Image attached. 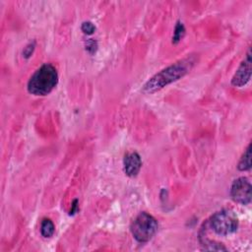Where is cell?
<instances>
[{"label": "cell", "mask_w": 252, "mask_h": 252, "mask_svg": "<svg viewBox=\"0 0 252 252\" xmlns=\"http://www.w3.org/2000/svg\"><path fill=\"white\" fill-rule=\"evenodd\" d=\"M193 62L190 59H183L153 76L143 87V92L153 94L165 88L168 84L177 81L188 73Z\"/></svg>", "instance_id": "6da1fadb"}, {"label": "cell", "mask_w": 252, "mask_h": 252, "mask_svg": "<svg viewBox=\"0 0 252 252\" xmlns=\"http://www.w3.org/2000/svg\"><path fill=\"white\" fill-rule=\"evenodd\" d=\"M58 83V74L52 64H44L30 78L28 91L35 96L49 95Z\"/></svg>", "instance_id": "7a4b0ae2"}, {"label": "cell", "mask_w": 252, "mask_h": 252, "mask_svg": "<svg viewBox=\"0 0 252 252\" xmlns=\"http://www.w3.org/2000/svg\"><path fill=\"white\" fill-rule=\"evenodd\" d=\"M157 220L148 213H140L132 222L130 229L133 237L141 243L148 242L158 231Z\"/></svg>", "instance_id": "3957f363"}, {"label": "cell", "mask_w": 252, "mask_h": 252, "mask_svg": "<svg viewBox=\"0 0 252 252\" xmlns=\"http://www.w3.org/2000/svg\"><path fill=\"white\" fill-rule=\"evenodd\" d=\"M210 226L219 235H228L236 231L238 219L231 210H222L212 216Z\"/></svg>", "instance_id": "277c9868"}, {"label": "cell", "mask_w": 252, "mask_h": 252, "mask_svg": "<svg viewBox=\"0 0 252 252\" xmlns=\"http://www.w3.org/2000/svg\"><path fill=\"white\" fill-rule=\"evenodd\" d=\"M232 200L241 205H248L251 202V184L246 177L235 179L230 188Z\"/></svg>", "instance_id": "5b68a950"}, {"label": "cell", "mask_w": 252, "mask_h": 252, "mask_svg": "<svg viewBox=\"0 0 252 252\" xmlns=\"http://www.w3.org/2000/svg\"><path fill=\"white\" fill-rule=\"evenodd\" d=\"M251 78V56L248 51L244 60L241 62L233 77L231 78V85L237 88L245 86Z\"/></svg>", "instance_id": "8992f818"}, {"label": "cell", "mask_w": 252, "mask_h": 252, "mask_svg": "<svg viewBox=\"0 0 252 252\" xmlns=\"http://www.w3.org/2000/svg\"><path fill=\"white\" fill-rule=\"evenodd\" d=\"M123 165H124L125 173L128 176L133 177L139 173L142 167V161L138 153L132 152V153H128L125 156Z\"/></svg>", "instance_id": "52a82bcc"}, {"label": "cell", "mask_w": 252, "mask_h": 252, "mask_svg": "<svg viewBox=\"0 0 252 252\" xmlns=\"http://www.w3.org/2000/svg\"><path fill=\"white\" fill-rule=\"evenodd\" d=\"M237 168L240 171L249 170L251 168V144L248 145L243 155L241 156L237 165Z\"/></svg>", "instance_id": "ba28073f"}, {"label": "cell", "mask_w": 252, "mask_h": 252, "mask_svg": "<svg viewBox=\"0 0 252 252\" xmlns=\"http://www.w3.org/2000/svg\"><path fill=\"white\" fill-rule=\"evenodd\" d=\"M56 230L54 223L50 219H44L41 225V233L44 237L50 238L54 235Z\"/></svg>", "instance_id": "9c48e42d"}, {"label": "cell", "mask_w": 252, "mask_h": 252, "mask_svg": "<svg viewBox=\"0 0 252 252\" xmlns=\"http://www.w3.org/2000/svg\"><path fill=\"white\" fill-rule=\"evenodd\" d=\"M185 35V28L183 26V24L181 22H177L175 29H174V33H173V37H172V44H178L184 37Z\"/></svg>", "instance_id": "30bf717a"}, {"label": "cell", "mask_w": 252, "mask_h": 252, "mask_svg": "<svg viewBox=\"0 0 252 252\" xmlns=\"http://www.w3.org/2000/svg\"><path fill=\"white\" fill-rule=\"evenodd\" d=\"M81 30L86 35H93L96 31V27L92 22H84L81 26Z\"/></svg>", "instance_id": "8fae6325"}, {"label": "cell", "mask_w": 252, "mask_h": 252, "mask_svg": "<svg viewBox=\"0 0 252 252\" xmlns=\"http://www.w3.org/2000/svg\"><path fill=\"white\" fill-rule=\"evenodd\" d=\"M85 47H86V51L88 53H90L91 55L95 54L98 50V43L95 41V40H88L86 43H85Z\"/></svg>", "instance_id": "7c38bea8"}, {"label": "cell", "mask_w": 252, "mask_h": 252, "mask_svg": "<svg viewBox=\"0 0 252 252\" xmlns=\"http://www.w3.org/2000/svg\"><path fill=\"white\" fill-rule=\"evenodd\" d=\"M34 50H35V43H33V44L31 43L30 45H28V46L25 48L24 52H23L24 57H25V58L31 57L32 55H33V53H34Z\"/></svg>", "instance_id": "4fadbf2b"}, {"label": "cell", "mask_w": 252, "mask_h": 252, "mask_svg": "<svg viewBox=\"0 0 252 252\" xmlns=\"http://www.w3.org/2000/svg\"><path fill=\"white\" fill-rule=\"evenodd\" d=\"M77 209H78V200H74L73 204H72V209L70 211V215H74L76 212H77Z\"/></svg>", "instance_id": "5bb4252c"}]
</instances>
